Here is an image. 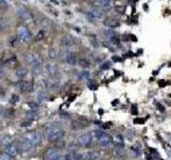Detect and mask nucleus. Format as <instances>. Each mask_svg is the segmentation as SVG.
Here are the masks:
<instances>
[{"mask_svg": "<svg viewBox=\"0 0 171 160\" xmlns=\"http://www.w3.org/2000/svg\"><path fill=\"white\" fill-rule=\"evenodd\" d=\"M60 44H61L62 47H65V48L71 47V46L74 45V38L70 35H64V36L60 38Z\"/></svg>", "mask_w": 171, "mask_h": 160, "instance_id": "nucleus-7", "label": "nucleus"}, {"mask_svg": "<svg viewBox=\"0 0 171 160\" xmlns=\"http://www.w3.org/2000/svg\"><path fill=\"white\" fill-rule=\"evenodd\" d=\"M78 63H79V65H80L82 68H88V67H89V62H88L86 59H80L78 61Z\"/></svg>", "mask_w": 171, "mask_h": 160, "instance_id": "nucleus-26", "label": "nucleus"}, {"mask_svg": "<svg viewBox=\"0 0 171 160\" xmlns=\"http://www.w3.org/2000/svg\"><path fill=\"white\" fill-rule=\"evenodd\" d=\"M27 118H29L30 120H33V118H36V113H35L34 111H29L28 113H27Z\"/></svg>", "mask_w": 171, "mask_h": 160, "instance_id": "nucleus-32", "label": "nucleus"}, {"mask_svg": "<svg viewBox=\"0 0 171 160\" xmlns=\"http://www.w3.org/2000/svg\"><path fill=\"white\" fill-rule=\"evenodd\" d=\"M44 35H45V32H44V30H40V31H38V33L36 34V38H35V40H36V41H41V40H43V38H44Z\"/></svg>", "mask_w": 171, "mask_h": 160, "instance_id": "nucleus-28", "label": "nucleus"}, {"mask_svg": "<svg viewBox=\"0 0 171 160\" xmlns=\"http://www.w3.org/2000/svg\"><path fill=\"white\" fill-rule=\"evenodd\" d=\"M42 73V64H38V65H33L32 67V75L33 76H38Z\"/></svg>", "mask_w": 171, "mask_h": 160, "instance_id": "nucleus-22", "label": "nucleus"}, {"mask_svg": "<svg viewBox=\"0 0 171 160\" xmlns=\"http://www.w3.org/2000/svg\"><path fill=\"white\" fill-rule=\"evenodd\" d=\"M100 158V154L98 152H94V150H91V152H88L86 155H84V159L86 160H98Z\"/></svg>", "mask_w": 171, "mask_h": 160, "instance_id": "nucleus-15", "label": "nucleus"}, {"mask_svg": "<svg viewBox=\"0 0 171 160\" xmlns=\"http://www.w3.org/2000/svg\"><path fill=\"white\" fill-rule=\"evenodd\" d=\"M61 157V153L57 148H49L45 152V158L47 160H58Z\"/></svg>", "mask_w": 171, "mask_h": 160, "instance_id": "nucleus-4", "label": "nucleus"}, {"mask_svg": "<svg viewBox=\"0 0 171 160\" xmlns=\"http://www.w3.org/2000/svg\"><path fill=\"white\" fill-rule=\"evenodd\" d=\"M16 32H17V36L21 41H23L25 43L31 41L32 38L31 32L29 31V29L26 26H19L17 28V30H16Z\"/></svg>", "mask_w": 171, "mask_h": 160, "instance_id": "nucleus-3", "label": "nucleus"}, {"mask_svg": "<svg viewBox=\"0 0 171 160\" xmlns=\"http://www.w3.org/2000/svg\"><path fill=\"white\" fill-rule=\"evenodd\" d=\"M90 42H91V44L94 46V47H98V40L94 38V36H91L90 38Z\"/></svg>", "mask_w": 171, "mask_h": 160, "instance_id": "nucleus-33", "label": "nucleus"}, {"mask_svg": "<svg viewBox=\"0 0 171 160\" xmlns=\"http://www.w3.org/2000/svg\"><path fill=\"white\" fill-rule=\"evenodd\" d=\"M95 3L98 4L100 8H102V9H105V10H107V9H109V8L111 7V2H110V1H107V0H101V1H96Z\"/></svg>", "mask_w": 171, "mask_h": 160, "instance_id": "nucleus-17", "label": "nucleus"}, {"mask_svg": "<svg viewBox=\"0 0 171 160\" xmlns=\"http://www.w3.org/2000/svg\"><path fill=\"white\" fill-rule=\"evenodd\" d=\"M0 160H12V157H10L7 154H3L0 156Z\"/></svg>", "mask_w": 171, "mask_h": 160, "instance_id": "nucleus-36", "label": "nucleus"}, {"mask_svg": "<svg viewBox=\"0 0 171 160\" xmlns=\"http://www.w3.org/2000/svg\"><path fill=\"white\" fill-rule=\"evenodd\" d=\"M0 143H1V145L3 146H10L11 144H12V138H11V136H3L2 138H1V140H0Z\"/></svg>", "mask_w": 171, "mask_h": 160, "instance_id": "nucleus-18", "label": "nucleus"}, {"mask_svg": "<svg viewBox=\"0 0 171 160\" xmlns=\"http://www.w3.org/2000/svg\"><path fill=\"white\" fill-rule=\"evenodd\" d=\"M7 19L3 16H0V31H3L4 29L7 28Z\"/></svg>", "mask_w": 171, "mask_h": 160, "instance_id": "nucleus-23", "label": "nucleus"}, {"mask_svg": "<svg viewBox=\"0 0 171 160\" xmlns=\"http://www.w3.org/2000/svg\"><path fill=\"white\" fill-rule=\"evenodd\" d=\"M58 160H74L73 156L70 155V154H67V155H64V156H61Z\"/></svg>", "mask_w": 171, "mask_h": 160, "instance_id": "nucleus-30", "label": "nucleus"}, {"mask_svg": "<svg viewBox=\"0 0 171 160\" xmlns=\"http://www.w3.org/2000/svg\"><path fill=\"white\" fill-rule=\"evenodd\" d=\"M77 141H78V144H80L82 146H87L92 141V137H91L90 133H82V135L78 137Z\"/></svg>", "mask_w": 171, "mask_h": 160, "instance_id": "nucleus-6", "label": "nucleus"}, {"mask_svg": "<svg viewBox=\"0 0 171 160\" xmlns=\"http://www.w3.org/2000/svg\"><path fill=\"white\" fill-rule=\"evenodd\" d=\"M18 89L21 90V92L25 93V92H27V91H31L32 90V85L30 82H27V81H21L19 83L17 84Z\"/></svg>", "mask_w": 171, "mask_h": 160, "instance_id": "nucleus-11", "label": "nucleus"}, {"mask_svg": "<svg viewBox=\"0 0 171 160\" xmlns=\"http://www.w3.org/2000/svg\"><path fill=\"white\" fill-rule=\"evenodd\" d=\"M84 155H81V154H78V155H76V156H75L74 160H84Z\"/></svg>", "mask_w": 171, "mask_h": 160, "instance_id": "nucleus-38", "label": "nucleus"}, {"mask_svg": "<svg viewBox=\"0 0 171 160\" xmlns=\"http://www.w3.org/2000/svg\"><path fill=\"white\" fill-rule=\"evenodd\" d=\"M113 142H115V144H122V143H123L122 136H120V135H117V136L113 138Z\"/></svg>", "mask_w": 171, "mask_h": 160, "instance_id": "nucleus-27", "label": "nucleus"}, {"mask_svg": "<svg viewBox=\"0 0 171 160\" xmlns=\"http://www.w3.org/2000/svg\"><path fill=\"white\" fill-rule=\"evenodd\" d=\"M81 123L79 121H73V124H72V128L73 129H79L82 127V125H80Z\"/></svg>", "mask_w": 171, "mask_h": 160, "instance_id": "nucleus-29", "label": "nucleus"}, {"mask_svg": "<svg viewBox=\"0 0 171 160\" xmlns=\"http://www.w3.org/2000/svg\"><path fill=\"white\" fill-rule=\"evenodd\" d=\"M48 56L50 59H56L57 57H58V51H57V49L55 48H50L48 50Z\"/></svg>", "mask_w": 171, "mask_h": 160, "instance_id": "nucleus-24", "label": "nucleus"}, {"mask_svg": "<svg viewBox=\"0 0 171 160\" xmlns=\"http://www.w3.org/2000/svg\"><path fill=\"white\" fill-rule=\"evenodd\" d=\"M98 144L102 146H107L110 143V137L105 135V133H103L101 137H98Z\"/></svg>", "mask_w": 171, "mask_h": 160, "instance_id": "nucleus-13", "label": "nucleus"}, {"mask_svg": "<svg viewBox=\"0 0 171 160\" xmlns=\"http://www.w3.org/2000/svg\"><path fill=\"white\" fill-rule=\"evenodd\" d=\"M132 150H133V152H135V153H136V155H139V154H140V150H139V148H137V147H133Z\"/></svg>", "mask_w": 171, "mask_h": 160, "instance_id": "nucleus-42", "label": "nucleus"}, {"mask_svg": "<svg viewBox=\"0 0 171 160\" xmlns=\"http://www.w3.org/2000/svg\"><path fill=\"white\" fill-rule=\"evenodd\" d=\"M88 87H89V89H91L92 91L96 90V85H95L93 82H89V83H88Z\"/></svg>", "mask_w": 171, "mask_h": 160, "instance_id": "nucleus-37", "label": "nucleus"}, {"mask_svg": "<svg viewBox=\"0 0 171 160\" xmlns=\"http://www.w3.org/2000/svg\"><path fill=\"white\" fill-rule=\"evenodd\" d=\"M46 70H47V73H48L49 76H56L57 74H58V66H57V64H55V63L52 62H49L46 64L45 66Z\"/></svg>", "mask_w": 171, "mask_h": 160, "instance_id": "nucleus-8", "label": "nucleus"}, {"mask_svg": "<svg viewBox=\"0 0 171 160\" xmlns=\"http://www.w3.org/2000/svg\"><path fill=\"white\" fill-rule=\"evenodd\" d=\"M26 60H27L30 64H33V65L42 64V59H41V57L38 56V53H35V52H31V53L27 55Z\"/></svg>", "mask_w": 171, "mask_h": 160, "instance_id": "nucleus-5", "label": "nucleus"}, {"mask_svg": "<svg viewBox=\"0 0 171 160\" xmlns=\"http://www.w3.org/2000/svg\"><path fill=\"white\" fill-rule=\"evenodd\" d=\"M89 76H90V73L87 72V70L80 72V73L78 74V78H80V79H87V78H89Z\"/></svg>", "mask_w": 171, "mask_h": 160, "instance_id": "nucleus-25", "label": "nucleus"}, {"mask_svg": "<svg viewBox=\"0 0 171 160\" xmlns=\"http://www.w3.org/2000/svg\"><path fill=\"white\" fill-rule=\"evenodd\" d=\"M65 60H67V64H70V65H76L77 64V57H76V55L75 53H69L67 56V58H65Z\"/></svg>", "mask_w": 171, "mask_h": 160, "instance_id": "nucleus-16", "label": "nucleus"}, {"mask_svg": "<svg viewBox=\"0 0 171 160\" xmlns=\"http://www.w3.org/2000/svg\"><path fill=\"white\" fill-rule=\"evenodd\" d=\"M27 125H30V122H24L21 124V126H27Z\"/></svg>", "mask_w": 171, "mask_h": 160, "instance_id": "nucleus-43", "label": "nucleus"}, {"mask_svg": "<svg viewBox=\"0 0 171 160\" xmlns=\"http://www.w3.org/2000/svg\"><path fill=\"white\" fill-rule=\"evenodd\" d=\"M1 113H2V108L0 107V114H1Z\"/></svg>", "mask_w": 171, "mask_h": 160, "instance_id": "nucleus-45", "label": "nucleus"}, {"mask_svg": "<svg viewBox=\"0 0 171 160\" xmlns=\"http://www.w3.org/2000/svg\"><path fill=\"white\" fill-rule=\"evenodd\" d=\"M87 18L89 19V21H93L95 19V18L93 17V15L91 14L90 12H87Z\"/></svg>", "mask_w": 171, "mask_h": 160, "instance_id": "nucleus-39", "label": "nucleus"}, {"mask_svg": "<svg viewBox=\"0 0 171 160\" xmlns=\"http://www.w3.org/2000/svg\"><path fill=\"white\" fill-rule=\"evenodd\" d=\"M19 142H25L28 143L32 147H34L41 142V133L38 131H30L25 133L24 136L21 138V141Z\"/></svg>", "mask_w": 171, "mask_h": 160, "instance_id": "nucleus-1", "label": "nucleus"}, {"mask_svg": "<svg viewBox=\"0 0 171 160\" xmlns=\"http://www.w3.org/2000/svg\"><path fill=\"white\" fill-rule=\"evenodd\" d=\"M103 34L106 36V38H108L109 41H113V38H115V33L113 30H110V29H107V30H105L104 32H103Z\"/></svg>", "mask_w": 171, "mask_h": 160, "instance_id": "nucleus-20", "label": "nucleus"}, {"mask_svg": "<svg viewBox=\"0 0 171 160\" xmlns=\"http://www.w3.org/2000/svg\"><path fill=\"white\" fill-rule=\"evenodd\" d=\"M27 74H28V70L26 67H19L16 70V76L18 78H24V77L27 76Z\"/></svg>", "mask_w": 171, "mask_h": 160, "instance_id": "nucleus-19", "label": "nucleus"}, {"mask_svg": "<svg viewBox=\"0 0 171 160\" xmlns=\"http://www.w3.org/2000/svg\"><path fill=\"white\" fill-rule=\"evenodd\" d=\"M4 152H5V154L9 155L10 157H15L18 153L17 145H15V144H11L10 146H8L7 148L4 150Z\"/></svg>", "mask_w": 171, "mask_h": 160, "instance_id": "nucleus-10", "label": "nucleus"}, {"mask_svg": "<svg viewBox=\"0 0 171 160\" xmlns=\"http://www.w3.org/2000/svg\"><path fill=\"white\" fill-rule=\"evenodd\" d=\"M38 24L42 27V28L44 29H47L50 27V25H52V23H50V21H49L48 18L46 17V16H43V15H40L38 17Z\"/></svg>", "mask_w": 171, "mask_h": 160, "instance_id": "nucleus-9", "label": "nucleus"}, {"mask_svg": "<svg viewBox=\"0 0 171 160\" xmlns=\"http://www.w3.org/2000/svg\"><path fill=\"white\" fill-rule=\"evenodd\" d=\"M1 70H2V63L0 61V73H1Z\"/></svg>", "mask_w": 171, "mask_h": 160, "instance_id": "nucleus-44", "label": "nucleus"}, {"mask_svg": "<svg viewBox=\"0 0 171 160\" xmlns=\"http://www.w3.org/2000/svg\"><path fill=\"white\" fill-rule=\"evenodd\" d=\"M9 7V4H8V1H0V10H5L7 8Z\"/></svg>", "mask_w": 171, "mask_h": 160, "instance_id": "nucleus-31", "label": "nucleus"}, {"mask_svg": "<svg viewBox=\"0 0 171 160\" xmlns=\"http://www.w3.org/2000/svg\"><path fill=\"white\" fill-rule=\"evenodd\" d=\"M104 25L106 27H108V28H117V27H119V21H117V19H113V18H108V19H106L104 21Z\"/></svg>", "mask_w": 171, "mask_h": 160, "instance_id": "nucleus-12", "label": "nucleus"}, {"mask_svg": "<svg viewBox=\"0 0 171 160\" xmlns=\"http://www.w3.org/2000/svg\"><path fill=\"white\" fill-rule=\"evenodd\" d=\"M17 14L19 17L24 18V19H26V18H29V16H30V14H29V12L27 9H25L24 7H18L17 8Z\"/></svg>", "mask_w": 171, "mask_h": 160, "instance_id": "nucleus-14", "label": "nucleus"}, {"mask_svg": "<svg viewBox=\"0 0 171 160\" xmlns=\"http://www.w3.org/2000/svg\"><path fill=\"white\" fill-rule=\"evenodd\" d=\"M27 106H30V108H32V109L38 108V104H35V103H28Z\"/></svg>", "mask_w": 171, "mask_h": 160, "instance_id": "nucleus-40", "label": "nucleus"}, {"mask_svg": "<svg viewBox=\"0 0 171 160\" xmlns=\"http://www.w3.org/2000/svg\"><path fill=\"white\" fill-rule=\"evenodd\" d=\"M110 62H105V63H103V65H101V68L102 70H108L109 67H110Z\"/></svg>", "mask_w": 171, "mask_h": 160, "instance_id": "nucleus-34", "label": "nucleus"}, {"mask_svg": "<svg viewBox=\"0 0 171 160\" xmlns=\"http://www.w3.org/2000/svg\"><path fill=\"white\" fill-rule=\"evenodd\" d=\"M38 98H40V101H42L43 98L45 97V92L43 90H40L38 93Z\"/></svg>", "mask_w": 171, "mask_h": 160, "instance_id": "nucleus-35", "label": "nucleus"}, {"mask_svg": "<svg viewBox=\"0 0 171 160\" xmlns=\"http://www.w3.org/2000/svg\"><path fill=\"white\" fill-rule=\"evenodd\" d=\"M65 132L64 130L59 127H50V128L47 130V138L50 142H57L61 140L64 137Z\"/></svg>", "mask_w": 171, "mask_h": 160, "instance_id": "nucleus-2", "label": "nucleus"}, {"mask_svg": "<svg viewBox=\"0 0 171 160\" xmlns=\"http://www.w3.org/2000/svg\"><path fill=\"white\" fill-rule=\"evenodd\" d=\"M91 14L93 15V17L94 18H101L103 16V13H102V11L98 9V8H94V9H91V11H89Z\"/></svg>", "mask_w": 171, "mask_h": 160, "instance_id": "nucleus-21", "label": "nucleus"}, {"mask_svg": "<svg viewBox=\"0 0 171 160\" xmlns=\"http://www.w3.org/2000/svg\"><path fill=\"white\" fill-rule=\"evenodd\" d=\"M132 136H135V132H133L132 130H128V132H127V138L128 139H132Z\"/></svg>", "mask_w": 171, "mask_h": 160, "instance_id": "nucleus-41", "label": "nucleus"}]
</instances>
